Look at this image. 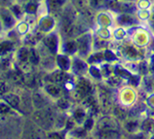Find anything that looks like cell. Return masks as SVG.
I'll list each match as a JSON object with an SVG mask.
<instances>
[{
  "label": "cell",
  "mask_w": 154,
  "mask_h": 139,
  "mask_svg": "<svg viewBox=\"0 0 154 139\" xmlns=\"http://www.w3.org/2000/svg\"><path fill=\"white\" fill-rule=\"evenodd\" d=\"M125 129H127L129 132H135L137 129L140 128V122L137 119H128L125 122Z\"/></svg>",
  "instance_id": "obj_4"
},
{
  "label": "cell",
  "mask_w": 154,
  "mask_h": 139,
  "mask_svg": "<svg viewBox=\"0 0 154 139\" xmlns=\"http://www.w3.org/2000/svg\"><path fill=\"white\" fill-rule=\"evenodd\" d=\"M140 20L137 16L132 13H119L115 16V24L117 26H122L125 28L137 27L140 24Z\"/></svg>",
  "instance_id": "obj_2"
},
{
  "label": "cell",
  "mask_w": 154,
  "mask_h": 139,
  "mask_svg": "<svg viewBox=\"0 0 154 139\" xmlns=\"http://www.w3.org/2000/svg\"><path fill=\"white\" fill-rule=\"evenodd\" d=\"M137 92L131 86L121 87L118 92V104L123 108H133L137 103Z\"/></svg>",
  "instance_id": "obj_1"
},
{
  "label": "cell",
  "mask_w": 154,
  "mask_h": 139,
  "mask_svg": "<svg viewBox=\"0 0 154 139\" xmlns=\"http://www.w3.org/2000/svg\"><path fill=\"white\" fill-rule=\"evenodd\" d=\"M130 40L131 42L141 50L144 47H147L149 44H151L150 35L147 31L143 29H137L132 35H130Z\"/></svg>",
  "instance_id": "obj_3"
}]
</instances>
